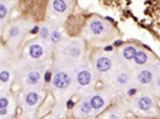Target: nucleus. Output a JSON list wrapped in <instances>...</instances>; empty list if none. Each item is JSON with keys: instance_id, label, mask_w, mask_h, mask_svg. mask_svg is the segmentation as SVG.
<instances>
[{"instance_id": "obj_1", "label": "nucleus", "mask_w": 160, "mask_h": 119, "mask_svg": "<svg viewBox=\"0 0 160 119\" xmlns=\"http://www.w3.org/2000/svg\"><path fill=\"white\" fill-rule=\"evenodd\" d=\"M89 27V32L92 36H96V37H103L110 32L111 29V25H108L107 22H104L103 19L100 18H93L92 21L89 22L88 25Z\"/></svg>"}, {"instance_id": "obj_2", "label": "nucleus", "mask_w": 160, "mask_h": 119, "mask_svg": "<svg viewBox=\"0 0 160 119\" xmlns=\"http://www.w3.org/2000/svg\"><path fill=\"white\" fill-rule=\"evenodd\" d=\"M42 99V93L38 91H30L28 92L23 97V108L26 112H30V111H34L37 106L40 104Z\"/></svg>"}, {"instance_id": "obj_3", "label": "nucleus", "mask_w": 160, "mask_h": 119, "mask_svg": "<svg viewBox=\"0 0 160 119\" xmlns=\"http://www.w3.org/2000/svg\"><path fill=\"white\" fill-rule=\"evenodd\" d=\"M71 81H72L71 77L68 75V73H66V71H56V73L53 74L52 79H51L53 88L59 89V91H63V89L68 88L71 84Z\"/></svg>"}, {"instance_id": "obj_4", "label": "nucleus", "mask_w": 160, "mask_h": 119, "mask_svg": "<svg viewBox=\"0 0 160 119\" xmlns=\"http://www.w3.org/2000/svg\"><path fill=\"white\" fill-rule=\"evenodd\" d=\"M25 25H26V22H23V21H21V22H17L14 23L11 27H10L8 30V40L11 42H17L21 41V38H22L23 33L26 32V27H25Z\"/></svg>"}, {"instance_id": "obj_5", "label": "nucleus", "mask_w": 160, "mask_h": 119, "mask_svg": "<svg viewBox=\"0 0 160 119\" xmlns=\"http://www.w3.org/2000/svg\"><path fill=\"white\" fill-rule=\"evenodd\" d=\"M45 48L47 47L42 44V41H34L28 45V55L29 57H32L34 60L41 59L45 55Z\"/></svg>"}, {"instance_id": "obj_6", "label": "nucleus", "mask_w": 160, "mask_h": 119, "mask_svg": "<svg viewBox=\"0 0 160 119\" xmlns=\"http://www.w3.org/2000/svg\"><path fill=\"white\" fill-rule=\"evenodd\" d=\"M41 73L38 70H29L23 75V85L25 86H38L41 84Z\"/></svg>"}, {"instance_id": "obj_7", "label": "nucleus", "mask_w": 160, "mask_h": 119, "mask_svg": "<svg viewBox=\"0 0 160 119\" xmlns=\"http://www.w3.org/2000/svg\"><path fill=\"white\" fill-rule=\"evenodd\" d=\"M112 67V59L110 56H99L94 60V68L97 73L104 74L107 71H110Z\"/></svg>"}, {"instance_id": "obj_8", "label": "nucleus", "mask_w": 160, "mask_h": 119, "mask_svg": "<svg viewBox=\"0 0 160 119\" xmlns=\"http://www.w3.org/2000/svg\"><path fill=\"white\" fill-rule=\"evenodd\" d=\"M75 79H77V84L79 86H82V88L89 86L92 84V73H90L89 68L82 67L77 71V77H75Z\"/></svg>"}, {"instance_id": "obj_9", "label": "nucleus", "mask_w": 160, "mask_h": 119, "mask_svg": "<svg viewBox=\"0 0 160 119\" xmlns=\"http://www.w3.org/2000/svg\"><path fill=\"white\" fill-rule=\"evenodd\" d=\"M136 106H137L138 110L142 111V112H149V111L155 107V102H153V99H152L151 96L144 95L136 102Z\"/></svg>"}, {"instance_id": "obj_10", "label": "nucleus", "mask_w": 160, "mask_h": 119, "mask_svg": "<svg viewBox=\"0 0 160 119\" xmlns=\"http://www.w3.org/2000/svg\"><path fill=\"white\" fill-rule=\"evenodd\" d=\"M88 100H89V104H90V107H92V110L96 111V112L101 111L105 107V104H107L105 97L103 95H100V93H94V95L90 96V99H88Z\"/></svg>"}, {"instance_id": "obj_11", "label": "nucleus", "mask_w": 160, "mask_h": 119, "mask_svg": "<svg viewBox=\"0 0 160 119\" xmlns=\"http://www.w3.org/2000/svg\"><path fill=\"white\" fill-rule=\"evenodd\" d=\"M136 81L140 85H149V84H152V82H153V71L148 70V68H144V70L138 71L137 77H136Z\"/></svg>"}, {"instance_id": "obj_12", "label": "nucleus", "mask_w": 160, "mask_h": 119, "mask_svg": "<svg viewBox=\"0 0 160 119\" xmlns=\"http://www.w3.org/2000/svg\"><path fill=\"white\" fill-rule=\"evenodd\" d=\"M92 107L89 104V100H82L81 103H78V106L75 107V115L78 118H86L92 114Z\"/></svg>"}, {"instance_id": "obj_13", "label": "nucleus", "mask_w": 160, "mask_h": 119, "mask_svg": "<svg viewBox=\"0 0 160 119\" xmlns=\"http://www.w3.org/2000/svg\"><path fill=\"white\" fill-rule=\"evenodd\" d=\"M51 10L55 14L63 15L64 12H67L68 10V2H63V0H53L51 2Z\"/></svg>"}, {"instance_id": "obj_14", "label": "nucleus", "mask_w": 160, "mask_h": 119, "mask_svg": "<svg viewBox=\"0 0 160 119\" xmlns=\"http://www.w3.org/2000/svg\"><path fill=\"white\" fill-rule=\"evenodd\" d=\"M134 63L137 64V66H144L145 63H148V60H149V56H148V53L144 51V49H137V52H136V55H134Z\"/></svg>"}, {"instance_id": "obj_15", "label": "nucleus", "mask_w": 160, "mask_h": 119, "mask_svg": "<svg viewBox=\"0 0 160 119\" xmlns=\"http://www.w3.org/2000/svg\"><path fill=\"white\" fill-rule=\"evenodd\" d=\"M136 52H137V48L134 45H126V47H123V49H122V56H123V59L127 60V62H130V60H133L134 59V55H136Z\"/></svg>"}, {"instance_id": "obj_16", "label": "nucleus", "mask_w": 160, "mask_h": 119, "mask_svg": "<svg viewBox=\"0 0 160 119\" xmlns=\"http://www.w3.org/2000/svg\"><path fill=\"white\" fill-rule=\"evenodd\" d=\"M63 40V33L58 29H52L51 30V34H49V42L51 44H58Z\"/></svg>"}, {"instance_id": "obj_17", "label": "nucleus", "mask_w": 160, "mask_h": 119, "mask_svg": "<svg viewBox=\"0 0 160 119\" xmlns=\"http://www.w3.org/2000/svg\"><path fill=\"white\" fill-rule=\"evenodd\" d=\"M10 8H11L10 3L0 2V22H3L7 18V15H8V12H10Z\"/></svg>"}, {"instance_id": "obj_18", "label": "nucleus", "mask_w": 160, "mask_h": 119, "mask_svg": "<svg viewBox=\"0 0 160 119\" xmlns=\"http://www.w3.org/2000/svg\"><path fill=\"white\" fill-rule=\"evenodd\" d=\"M49 34H51L49 26L42 25V26L38 27V37L41 38V41H48V40H49Z\"/></svg>"}, {"instance_id": "obj_19", "label": "nucleus", "mask_w": 160, "mask_h": 119, "mask_svg": "<svg viewBox=\"0 0 160 119\" xmlns=\"http://www.w3.org/2000/svg\"><path fill=\"white\" fill-rule=\"evenodd\" d=\"M68 55L74 59H78V57L82 56V47L81 45H71L68 47Z\"/></svg>"}, {"instance_id": "obj_20", "label": "nucleus", "mask_w": 160, "mask_h": 119, "mask_svg": "<svg viewBox=\"0 0 160 119\" xmlns=\"http://www.w3.org/2000/svg\"><path fill=\"white\" fill-rule=\"evenodd\" d=\"M10 81H11V73H10V70H7V68H3V70L0 71V82H2L3 85H8Z\"/></svg>"}, {"instance_id": "obj_21", "label": "nucleus", "mask_w": 160, "mask_h": 119, "mask_svg": "<svg viewBox=\"0 0 160 119\" xmlns=\"http://www.w3.org/2000/svg\"><path fill=\"white\" fill-rule=\"evenodd\" d=\"M129 74L127 73H121V74H118V77H116V85L118 86H125L127 82H129Z\"/></svg>"}, {"instance_id": "obj_22", "label": "nucleus", "mask_w": 160, "mask_h": 119, "mask_svg": "<svg viewBox=\"0 0 160 119\" xmlns=\"http://www.w3.org/2000/svg\"><path fill=\"white\" fill-rule=\"evenodd\" d=\"M10 104H11V97L8 95H0V110L8 108Z\"/></svg>"}, {"instance_id": "obj_23", "label": "nucleus", "mask_w": 160, "mask_h": 119, "mask_svg": "<svg viewBox=\"0 0 160 119\" xmlns=\"http://www.w3.org/2000/svg\"><path fill=\"white\" fill-rule=\"evenodd\" d=\"M104 119H123V118H122V115H119V114H115V112H108V114L104 117Z\"/></svg>"}, {"instance_id": "obj_24", "label": "nucleus", "mask_w": 160, "mask_h": 119, "mask_svg": "<svg viewBox=\"0 0 160 119\" xmlns=\"http://www.w3.org/2000/svg\"><path fill=\"white\" fill-rule=\"evenodd\" d=\"M10 112H8V108H4V110H0V119L3 118H8Z\"/></svg>"}, {"instance_id": "obj_25", "label": "nucleus", "mask_w": 160, "mask_h": 119, "mask_svg": "<svg viewBox=\"0 0 160 119\" xmlns=\"http://www.w3.org/2000/svg\"><path fill=\"white\" fill-rule=\"evenodd\" d=\"M72 107H74V102H72V100H68L67 102V108L70 110V108H72Z\"/></svg>"}, {"instance_id": "obj_26", "label": "nucleus", "mask_w": 160, "mask_h": 119, "mask_svg": "<svg viewBox=\"0 0 160 119\" xmlns=\"http://www.w3.org/2000/svg\"><path fill=\"white\" fill-rule=\"evenodd\" d=\"M136 89H130V91L129 92H127V95H129V96H133V95H136Z\"/></svg>"}, {"instance_id": "obj_27", "label": "nucleus", "mask_w": 160, "mask_h": 119, "mask_svg": "<svg viewBox=\"0 0 160 119\" xmlns=\"http://www.w3.org/2000/svg\"><path fill=\"white\" fill-rule=\"evenodd\" d=\"M37 32H38V26H34L33 29H32V33H33V34L37 33Z\"/></svg>"}, {"instance_id": "obj_28", "label": "nucleus", "mask_w": 160, "mask_h": 119, "mask_svg": "<svg viewBox=\"0 0 160 119\" xmlns=\"http://www.w3.org/2000/svg\"><path fill=\"white\" fill-rule=\"evenodd\" d=\"M49 78H51V73H49V71H48V73H47V74H45V79H47V81H49Z\"/></svg>"}, {"instance_id": "obj_29", "label": "nucleus", "mask_w": 160, "mask_h": 119, "mask_svg": "<svg viewBox=\"0 0 160 119\" xmlns=\"http://www.w3.org/2000/svg\"><path fill=\"white\" fill-rule=\"evenodd\" d=\"M104 49H105V51H112V47H111V45H108V47H105Z\"/></svg>"}]
</instances>
